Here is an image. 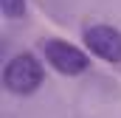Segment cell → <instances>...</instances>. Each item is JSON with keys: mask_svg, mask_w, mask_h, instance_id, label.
Segmentation results:
<instances>
[{"mask_svg": "<svg viewBox=\"0 0 121 118\" xmlns=\"http://www.w3.org/2000/svg\"><path fill=\"white\" fill-rule=\"evenodd\" d=\"M0 8L6 20H20L26 14V0H0Z\"/></svg>", "mask_w": 121, "mask_h": 118, "instance_id": "obj_4", "label": "cell"}, {"mask_svg": "<svg viewBox=\"0 0 121 118\" xmlns=\"http://www.w3.org/2000/svg\"><path fill=\"white\" fill-rule=\"evenodd\" d=\"M42 56L45 62L62 73V76H79V73H85L87 67H90V56L79 48V45H73V42H68V39H59V37H48V39H42Z\"/></svg>", "mask_w": 121, "mask_h": 118, "instance_id": "obj_2", "label": "cell"}, {"mask_svg": "<svg viewBox=\"0 0 121 118\" xmlns=\"http://www.w3.org/2000/svg\"><path fill=\"white\" fill-rule=\"evenodd\" d=\"M85 45L93 56L104 59L110 65H118L121 62V31L116 25H107V23H96L85 28Z\"/></svg>", "mask_w": 121, "mask_h": 118, "instance_id": "obj_3", "label": "cell"}, {"mask_svg": "<svg viewBox=\"0 0 121 118\" xmlns=\"http://www.w3.org/2000/svg\"><path fill=\"white\" fill-rule=\"evenodd\" d=\"M42 82H45L42 62L31 51H23V54L11 56L3 67V87L11 96H31V93H37L42 87Z\"/></svg>", "mask_w": 121, "mask_h": 118, "instance_id": "obj_1", "label": "cell"}]
</instances>
